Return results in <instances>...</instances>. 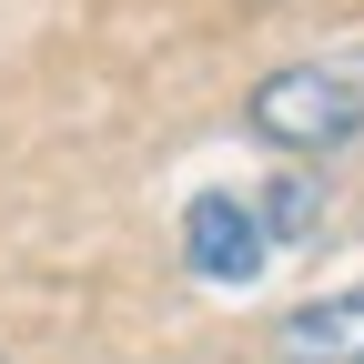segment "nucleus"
<instances>
[{"instance_id":"nucleus-2","label":"nucleus","mask_w":364,"mask_h":364,"mask_svg":"<svg viewBox=\"0 0 364 364\" xmlns=\"http://www.w3.org/2000/svg\"><path fill=\"white\" fill-rule=\"evenodd\" d=\"M182 263H193L213 294H243L253 273L273 263V233H263V213L243 193H203L193 213H182Z\"/></svg>"},{"instance_id":"nucleus-4","label":"nucleus","mask_w":364,"mask_h":364,"mask_svg":"<svg viewBox=\"0 0 364 364\" xmlns=\"http://www.w3.org/2000/svg\"><path fill=\"white\" fill-rule=\"evenodd\" d=\"M253 213H263V233H273V243H304L314 223H324V182L294 162V172H273V193H263Z\"/></svg>"},{"instance_id":"nucleus-1","label":"nucleus","mask_w":364,"mask_h":364,"mask_svg":"<svg viewBox=\"0 0 364 364\" xmlns=\"http://www.w3.org/2000/svg\"><path fill=\"white\" fill-rule=\"evenodd\" d=\"M243 122H253V142H273L284 162H324V152H344L364 132V71H344V61H284V71H263L243 91Z\"/></svg>"},{"instance_id":"nucleus-3","label":"nucleus","mask_w":364,"mask_h":364,"mask_svg":"<svg viewBox=\"0 0 364 364\" xmlns=\"http://www.w3.org/2000/svg\"><path fill=\"white\" fill-rule=\"evenodd\" d=\"M284 364H364V294H314L273 324Z\"/></svg>"}]
</instances>
